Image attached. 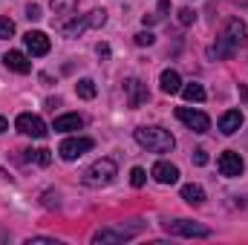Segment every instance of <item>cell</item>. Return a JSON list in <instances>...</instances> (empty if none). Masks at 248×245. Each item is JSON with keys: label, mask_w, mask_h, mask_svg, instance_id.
<instances>
[{"label": "cell", "mask_w": 248, "mask_h": 245, "mask_svg": "<svg viewBox=\"0 0 248 245\" xmlns=\"http://www.w3.org/2000/svg\"><path fill=\"white\" fill-rule=\"evenodd\" d=\"M133 136H136V141L141 147H147L153 153H170L176 147V138L168 130H162V127H139Z\"/></svg>", "instance_id": "6da1fadb"}, {"label": "cell", "mask_w": 248, "mask_h": 245, "mask_svg": "<svg viewBox=\"0 0 248 245\" xmlns=\"http://www.w3.org/2000/svg\"><path fill=\"white\" fill-rule=\"evenodd\" d=\"M243 41H246V26H243L240 20H231V23H228V29L222 32V38L217 41L214 55H217V58H234V55H237V49L243 46Z\"/></svg>", "instance_id": "7a4b0ae2"}, {"label": "cell", "mask_w": 248, "mask_h": 245, "mask_svg": "<svg viewBox=\"0 0 248 245\" xmlns=\"http://www.w3.org/2000/svg\"><path fill=\"white\" fill-rule=\"evenodd\" d=\"M116 173H119V168H116L113 159H98V162H93V165L84 170V182L93 184V187H101V184L113 182Z\"/></svg>", "instance_id": "3957f363"}, {"label": "cell", "mask_w": 248, "mask_h": 245, "mask_svg": "<svg viewBox=\"0 0 248 245\" xmlns=\"http://www.w3.org/2000/svg\"><path fill=\"white\" fill-rule=\"evenodd\" d=\"M144 225H110V228H98L93 234V243H124L133 240Z\"/></svg>", "instance_id": "277c9868"}, {"label": "cell", "mask_w": 248, "mask_h": 245, "mask_svg": "<svg viewBox=\"0 0 248 245\" xmlns=\"http://www.w3.org/2000/svg\"><path fill=\"white\" fill-rule=\"evenodd\" d=\"M93 147H95V141H93V138H87V136H72V138H63V141H61L58 153H61L63 162H75L78 156L90 153Z\"/></svg>", "instance_id": "5b68a950"}, {"label": "cell", "mask_w": 248, "mask_h": 245, "mask_svg": "<svg viewBox=\"0 0 248 245\" xmlns=\"http://www.w3.org/2000/svg\"><path fill=\"white\" fill-rule=\"evenodd\" d=\"M107 23V12L104 9H95V12H90L87 17H81V20H72V23H66L61 26V32L66 38H78L84 29H93V26H104Z\"/></svg>", "instance_id": "8992f818"}, {"label": "cell", "mask_w": 248, "mask_h": 245, "mask_svg": "<svg viewBox=\"0 0 248 245\" xmlns=\"http://www.w3.org/2000/svg\"><path fill=\"white\" fill-rule=\"evenodd\" d=\"M165 231L168 234H173V237H199V240H205V237H211V228H205V225H199V222H190V219H176V222H165Z\"/></svg>", "instance_id": "52a82bcc"}, {"label": "cell", "mask_w": 248, "mask_h": 245, "mask_svg": "<svg viewBox=\"0 0 248 245\" xmlns=\"http://www.w3.org/2000/svg\"><path fill=\"white\" fill-rule=\"evenodd\" d=\"M217 168H219V173H222V176L234 179V176H243V170H246V162H243V156H240L237 150H225V153H219V159H217Z\"/></svg>", "instance_id": "ba28073f"}, {"label": "cell", "mask_w": 248, "mask_h": 245, "mask_svg": "<svg viewBox=\"0 0 248 245\" xmlns=\"http://www.w3.org/2000/svg\"><path fill=\"white\" fill-rule=\"evenodd\" d=\"M15 127L23 133V136H32V138H46V124H44V119L41 116H32V113H20L17 116V122H15Z\"/></svg>", "instance_id": "9c48e42d"}, {"label": "cell", "mask_w": 248, "mask_h": 245, "mask_svg": "<svg viewBox=\"0 0 248 245\" xmlns=\"http://www.w3.org/2000/svg\"><path fill=\"white\" fill-rule=\"evenodd\" d=\"M176 119L185 124L187 130H193V133H208L211 130V119L205 113H199V110H190V107H179Z\"/></svg>", "instance_id": "30bf717a"}, {"label": "cell", "mask_w": 248, "mask_h": 245, "mask_svg": "<svg viewBox=\"0 0 248 245\" xmlns=\"http://www.w3.org/2000/svg\"><path fill=\"white\" fill-rule=\"evenodd\" d=\"M124 90H127V104H130V107H141V104L150 98L147 87H144L139 78H127V81H124Z\"/></svg>", "instance_id": "8fae6325"}, {"label": "cell", "mask_w": 248, "mask_h": 245, "mask_svg": "<svg viewBox=\"0 0 248 245\" xmlns=\"http://www.w3.org/2000/svg\"><path fill=\"white\" fill-rule=\"evenodd\" d=\"M150 176L159 184H176L179 182V168L170 165V162H156V165L150 168Z\"/></svg>", "instance_id": "7c38bea8"}, {"label": "cell", "mask_w": 248, "mask_h": 245, "mask_svg": "<svg viewBox=\"0 0 248 245\" xmlns=\"http://www.w3.org/2000/svg\"><path fill=\"white\" fill-rule=\"evenodd\" d=\"M23 41H26V49H29L35 58H41V55H46V52L52 49V44H49V38H46L44 32H32V29H29V32L23 35Z\"/></svg>", "instance_id": "4fadbf2b"}, {"label": "cell", "mask_w": 248, "mask_h": 245, "mask_svg": "<svg viewBox=\"0 0 248 245\" xmlns=\"http://www.w3.org/2000/svg\"><path fill=\"white\" fill-rule=\"evenodd\" d=\"M6 66L12 69V72H20V75H26V72H32V61L23 55V52H17V49H12V52H6Z\"/></svg>", "instance_id": "5bb4252c"}, {"label": "cell", "mask_w": 248, "mask_h": 245, "mask_svg": "<svg viewBox=\"0 0 248 245\" xmlns=\"http://www.w3.org/2000/svg\"><path fill=\"white\" fill-rule=\"evenodd\" d=\"M240 127H243V113H240V110H228V113L219 116V130H222L225 136H234Z\"/></svg>", "instance_id": "9a60e30c"}, {"label": "cell", "mask_w": 248, "mask_h": 245, "mask_svg": "<svg viewBox=\"0 0 248 245\" xmlns=\"http://www.w3.org/2000/svg\"><path fill=\"white\" fill-rule=\"evenodd\" d=\"M159 84H162V92H168V95L182 92V78H179V72H176V69H165V72H162V78H159Z\"/></svg>", "instance_id": "2e32d148"}, {"label": "cell", "mask_w": 248, "mask_h": 245, "mask_svg": "<svg viewBox=\"0 0 248 245\" xmlns=\"http://www.w3.org/2000/svg\"><path fill=\"white\" fill-rule=\"evenodd\" d=\"M81 127H84V119L78 113H66V116L55 119V133H72V130H81Z\"/></svg>", "instance_id": "e0dca14e"}, {"label": "cell", "mask_w": 248, "mask_h": 245, "mask_svg": "<svg viewBox=\"0 0 248 245\" xmlns=\"http://www.w3.org/2000/svg\"><path fill=\"white\" fill-rule=\"evenodd\" d=\"M182 199H185L187 205H202L205 202V190H202V184H185L182 187Z\"/></svg>", "instance_id": "ac0fdd59"}, {"label": "cell", "mask_w": 248, "mask_h": 245, "mask_svg": "<svg viewBox=\"0 0 248 245\" xmlns=\"http://www.w3.org/2000/svg\"><path fill=\"white\" fill-rule=\"evenodd\" d=\"M26 156V162H35V165H41V168H46L49 162H52V150H46V147H38V150H23Z\"/></svg>", "instance_id": "d6986e66"}, {"label": "cell", "mask_w": 248, "mask_h": 245, "mask_svg": "<svg viewBox=\"0 0 248 245\" xmlns=\"http://www.w3.org/2000/svg\"><path fill=\"white\" fill-rule=\"evenodd\" d=\"M182 95H185V101H205V87L202 84H185Z\"/></svg>", "instance_id": "ffe728a7"}, {"label": "cell", "mask_w": 248, "mask_h": 245, "mask_svg": "<svg viewBox=\"0 0 248 245\" xmlns=\"http://www.w3.org/2000/svg\"><path fill=\"white\" fill-rule=\"evenodd\" d=\"M49 6H52L55 15H72V12L78 9V0H52Z\"/></svg>", "instance_id": "44dd1931"}, {"label": "cell", "mask_w": 248, "mask_h": 245, "mask_svg": "<svg viewBox=\"0 0 248 245\" xmlns=\"http://www.w3.org/2000/svg\"><path fill=\"white\" fill-rule=\"evenodd\" d=\"M75 92H78L81 98H87V101H90V98H95V84H93L90 78H81V81L75 84Z\"/></svg>", "instance_id": "7402d4cb"}, {"label": "cell", "mask_w": 248, "mask_h": 245, "mask_svg": "<svg viewBox=\"0 0 248 245\" xmlns=\"http://www.w3.org/2000/svg\"><path fill=\"white\" fill-rule=\"evenodd\" d=\"M144 182H147L144 168H133V170H130V184H133V187H144Z\"/></svg>", "instance_id": "603a6c76"}, {"label": "cell", "mask_w": 248, "mask_h": 245, "mask_svg": "<svg viewBox=\"0 0 248 245\" xmlns=\"http://www.w3.org/2000/svg\"><path fill=\"white\" fill-rule=\"evenodd\" d=\"M15 35V23L9 17H0V38H12Z\"/></svg>", "instance_id": "cb8c5ba5"}, {"label": "cell", "mask_w": 248, "mask_h": 245, "mask_svg": "<svg viewBox=\"0 0 248 245\" xmlns=\"http://www.w3.org/2000/svg\"><path fill=\"white\" fill-rule=\"evenodd\" d=\"M193 20H196V15H193V9H179V23H182V26H190V23H193Z\"/></svg>", "instance_id": "d4e9b609"}, {"label": "cell", "mask_w": 248, "mask_h": 245, "mask_svg": "<svg viewBox=\"0 0 248 245\" xmlns=\"http://www.w3.org/2000/svg\"><path fill=\"white\" fill-rule=\"evenodd\" d=\"M153 41H156V38H153L150 32H139V35H136V44H139V46H150Z\"/></svg>", "instance_id": "484cf974"}, {"label": "cell", "mask_w": 248, "mask_h": 245, "mask_svg": "<svg viewBox=\"0 0 248 245\" xmlns=\"http://www.w3.org/2000/svg\"><path fill=\"white\" fill-rule=\"evenodd\" d=\"M26 17H29V20H38V17H41V6H38V3H29V6H26Z\"/></svg>", "instance_id": "4316f807"}, {"label": "cell", "mask_w": 248, "mask_h": 245, "mask_svg": "<svg viewBox=\"0 0 248 245\" xmlns=\"http://www.w3.org/2000/svg\"><path fill=\"white\" fill-rule=\"evenodd\" d=\"M44 205H46V208H58V196H55L52 190H46V193H44Z\"/></svg>", "instance_id": "83f0119b"}, {"label": "cell", "mask_w": 248, "mask_h": 245, "mask_svg": "<svg viewBox=\"0 0 248 245\" xmlns=\"http://www.w3.org/2000/svg\"><path fill=\"white\" fill-rule=\"evenodd\" d=\"M193 162L196 165H208V153L205 150H193Z\"/></svg>", "instance_id": "f1b7e54d"}, {"label": "cell", "mask_w": 248, "mask_h": 245, "mask_svg": "<svg viewBox=\"0 0 248 245\" xmlns=\"http://www.w3.org/2000/svg\"><path fill=\"white\" fill-rule=\"evenodd\" d=\"M98 55L107 58V55H110V46H107V44H98Z\"/></svg>", "instance_id": "f546056e"}, {"label": "cell", "mask_w": 248, "mask_h": 245, "mask_svg": "<svg viewBox=\"0 0 248 245\" xmlns=\"http://www.w3.org/2000/svg\"><path fill=\"white\" fill-rule=\"evenodd\" d=\"M6 130H9V122H6V119L0 116V133H6Z\"/></svg>", "instance_id": "4dcf8cb0"}, {"label": "cell", "mask_w": 248, "mask_h": 245, "mask_svg": "<svg viewBox=\"0 0 248 245\" xmlns=\"http://www.w3.org/2000/svg\"><path fill=\"white\" fill-rule=\"evenodd\" d=\"M240 95H243V98L248 101V87H240Z\"/></svg>", "instance_id": "1f68e13d"}]
</instances>
